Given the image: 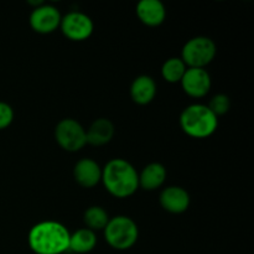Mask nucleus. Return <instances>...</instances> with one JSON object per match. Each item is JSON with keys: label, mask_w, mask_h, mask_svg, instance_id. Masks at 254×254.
<instances>
[{"label": "nucleus", "mask_w": 254, "mask_h": 254, "mask_svg": "<svg viewBox=\"0 0 254 254\" xmlns=\"http://www.w3.org/2000/svg\"><path fill=\"white\" fill-rule=\"evenodd\" d=\"M73 176L77 184L82 188H93L102 181V169L92 159H82L74 165Z\"/></svg>", "instance_id": "9b49d317"}, {"label": "nucleus", "mask_w": 254, "mask_h": 254, "mask_svg": "<svg viewBox=\"0 0 254 254\" xmlns=\"http://www.w3.org/2000/svg\"><path fill=\"white\" fill-rule=\"evenodd\" d=\"M61 31L72 41H83L93 32V21L83 12L72 11L61 19Z\"/></svg>", "instance_id": "0eeeda50"}, {"label": "nucleus", "mask_w": 254, "mask_h": 254, "mask_svg": "<svg viewBox=\"0 0 254 254\" xmlns=\"http://www.w3.org/2000/svg\"><path fill=\"white\" fill-rule=\"evenodd\" d=\"M156 94V83L150 76H139L130 86V96L135 103L140 106L150 103Z\"/></svg>", "instance_id": "ddd939ff"}, {"label": "nucleus", "mask_w": 254, "mask_h": 254, "mask_svg": "<svg viewBox=\"0 0 254 254\" xmlns=\"http://www.w3.org/2000/svg\"><path fill=\"white\" fill-rule=\"evenodd\" d=\"M138 226L127 216H116L111 218L104 228L107 243L117 251H126L133 247L138 241Z\"/></svg>", "instance_id": "20e7f679"}, {"label": "nucleus", "mask_w": 254, "mask_h": 254, "mask_svg": "<svg viewBox=\"0 0 254 254\" xmlns=\"http://www.w3.org/2000/svg\"><path fill=\"white\" fill-rule=\"evenodd\" d=\"M69 235L64 225L55 221H44L30 230L27 242L36 254H62L68 251Z\"/></svg>", "instance_id": "f257e3e1"}, {"label": "nucleus", "mask_w": 254, "mask_h": 254, "mask_svg": "<svg viewBox=\"0 0 254 254\" xmlns=\"http://www.w3.org/2000/svg\"><path fill=\"white\" fill-rule=\"evenodd\" d=\"M102 181L114 197L126 198L139 188V175L134 166L124 159H113L102 169Z\"/></svg>", "instance_id": "f03ea898"}, {"label": "nucleus", "mask_w": 254, "mask_h": 254, "mask_svg": "<svg viewBox=\"0 0 254 254\" xmlns=\"http://www.w3.org/2000/svg\"><path fill=\"white\" fill-rule=\"evenodd\" d=\"M216 45L211 39L197 36L189 40L183 47L181 57L188 68H205L216 56Z\"/></svg>", "instance_id": "39448f33"}, {"label": "nucleus", "mask_w": 254, "mask_h": 254, "mask_svg": "<svg viewBox=\"0 0 254 254\" xmlns=\"http://www.w3.org/2000/svg\"><path fill=\"white\" fill-rule=\"evenodd\" d=\"M165 179V166L159 163H151L146 165L139 175V186H141L144 190L153 191L163 186Z\"/></svg>", "instance_id": "2eb2a0df"}, {"label": "nucleus", "mask_w": 254, "mask_h": 254, "mask_svg": "<svg viewBox=\"0 0 254 254\" xmlns=\"http://www.w3.org/2000/svg\"><path fill=\"white\" fill-rule=\"evenodd\" d=\"M180 126L184 133L196 139L212 135L218 127V118L205 104H191L180 116Z\"/></svg>", "instance_id": "7ed1b4c3"}, {"label": "nucleus", "mask_w": 254, "mask_h": 254, "mask_svg": "<svg viewBox=\"0 0 254 254\" xmlns=\"http://www.w3.org/2000/svg\"><path fill=\"white\" fill-rule=\"evenodd\" d=\"M61 19L62 16L57 7L41 4L32 10L30 15V25L32 30L39 34H51L60 27Z\"/></svg>", "instance_id": "6e6552de"}, {"label": "nucleus", "mask_w": 254, "mask_h": 254, "mask_svg": "<svg viewBox=\"0 0 254 254\" xmlns=\"http://www.w3.org/2000/svg\"><path fill=\"white\" fill-rule=\"evenodd\" d=\"M136 15L143 24L159 26L166 16V10L160 0H141L136 5Z\"/></svg>", "instance_id": "f8f14e48"}, {"label": "nucleus", "mask_w": 254, "mask_h": 254, "mask_svg": "<svg viewBox=\"0 0 254 254\" xmlns=\"http://www.w3.org/2000/svg\"><path fill=\"white\" fill-rule=\"evenodd\" d=\"M55 138L64 150L78 151L87 144L86 130L77 121L71 118L62 119L55 129Z\"/></svg>", "instance_id": "423d86ee"}, {"label": "nucleus", "mask_w": 254, "mask_h": 254, "mask_svg": "<svg viewBox=\"0 0 254 254\" xmlns=\"http://www.w3.org/2000/svg\"><path fill=\"white\" fill-rule=\"evenodd\" d=\"M97 245L96 233L88 228H81L69 235L68 251L74 253L84 254L94 250Z\"/></svg>", "instance_id": "dca6fc26"}, {"label": "nucleus", "mask_w": 254, "mask_h": 254, "mask_svg": "<svg viewBox=\"0 0 254 254\" xmlns=\"http://www.w3.org/2000/svg\"><path fill=\"white\" fill-rule=\"evenodd\" d=\"M84 223H86L87 228L91 231H99L104 230L108 223L109 217L107 211L101 206H92L88 210L84 212Z\"/></svg>", "instance_id": "a211bd4d"}, {"label": "nucleus", "mask_w": 254, "mask_h": 254, "mask_svg": "<svg viewBox=\"0 0 254 254\" xmlns=\"http://www.w3.org/2000/svg\"><path fill=\"white\" fill-rule=\"evenodd\" d=\"M184 92L193 98H201L211 88V77L205 68H188L180 81Z\"/></svg>", "instance_id": "1a4fd4ad"}, {"label": "nucleus", "mask_w": 254, "mask_h": 254, "mask_svg": "<svg viewBox=\"0 0 254 254\" xmlns=\"http://www.w3.org/2000/svg\"><path fill=\"white\" fill-rule=\"evenodd\" d=\"M160 205L170 213H183L190 206V196L180 186H169L161 191Z\"/></svg>", "instance_id": "9d476101"}, {"label": "nucleus", "mask_w": 254, "mask_h": 254, "mask_svg": "<svg viewBox=\"0 0 254 254\" xmlns=\"http://www.w3.org/2000/svg\"><path fill=\"white\" fill-rule=\"evenodd\" d=\"M14 119V111L5 102H0V130L7 128Z\"/></svg>", "instance_id": "aec40b11"}, {"label": "nucleus", "mask_w": 254, "mask_h": 254, "mask_svg": "<svg viewBox=\"0 0 254 254\" xmlns=\"http://www.w3.org/2000/svg\"><path fill=\"white\" fill-rule=\"evenodd\" d=\"M207 107L218 118L220 116H223V114H226L228 111H230L231 101L226 94H222V93L216 94V96L211 99Z\"/></svg>", "instance_id": "6ab92c4d"}, {"label": "nucleus", "mask_w": 254, "mask_h": 254, "mask_svg": "<svg viewBox=\"0 0 254 254\" xmlns=\"http://www.w3.org/2000/svg\"><path fill=\"white\" fill-rule=\"evenodd\" d=\"M114 135V126L109 119L99 118L91 124L86 131L87 143L91 145L102 146L108 144Z\"/></svg>", "instance_id": "4468645a"}, {"label": "nucleus", "mask_w": 254, "mask_h": 254, "mask_svg": "<svg viewBox=\"0 0 254 254\" xmlns=\"http://www.w3.org/2000/svg\"><path fill=\"white\" fill-rule=\"evenodd\" d=\"M186 69L188 67L180 57H171L164 62L161 67V76L169 83H178L184 77Z\"/></svg>", "instance_id": "f3484780"}]
</instances>
